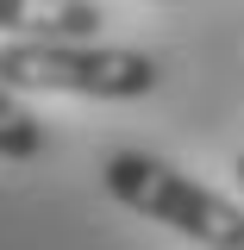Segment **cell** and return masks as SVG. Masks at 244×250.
Returning <instances> with one entry per match:
<instances>
[{
	"label": "cell",
	"instance_id": "obj_2",
	"mask_svg": "<svg viewBox=\"0 0 244 250\" xmlns=\"http://www.w3.org/2000/svg\"><path fill=\"white\" fill-rule=\"evenodd\" d=\"M100 188L119 207H132L138 219H156V225L182 231L200 250H244V207L238 200L200 188L194 175H182L176 163H163L151 150H113L100 163Z\"/></svg>",
	"mask_w": 244,
	"mask_h": 250
},
{
	"label": "cell",
	"instance_id": "obj_5",
	"mask_svg": "<svg viewBox=\"0 0 244 250\" xmlns=\"http://www.w3.org/2000/svg\"><path fill=\"white\" fill-rule=\"evenodd\" d=\"M238 182H244V150H238Z\"/></svg>",
	"mask_w": 244,
	"mask_h": 250
},
{
	"label": "cell",
	"instance_id": "obj_3",
	"mask_svg": "<svg viewBox=\"0 0 244 250\" xmlns=\"http://www.w3.org/2000/svg\"><path fill=\"white\" fill-rule=\"evenodd\" d=\"M100 6L94 0H0L6 38H94Z\"/></svg>",
	"mask_w": 244,
	"mask_h": 250
},
{
	"label": "cell",
	"instance_id": "obj_1",
	"mask_svg": "<svg viewBox=\"0 0 244 250\" xmlns=\"http://www.w3.org/2000/svg\"><path fill=\"white\" fill-rule=\"evenodd\" d=\"M0 82L19 94H82V100H144L163 82V62L132 44L94 38H6Z\"/></svg>",
	"mask_w": 244,
	"mask_h": 250
},
{
	"label": "cell",
	"instance_id": "obj_4",
	"mask_svg": "<svg viewBox=\"0 0 244 250\" xmlns=\"http://www.w3.org/2000/svg\"><path fill=\"white\" fill-rule=\"evenodd\" d=\"M38 150H44V119L19 100V88L0 82V156L6 163H31Z\"/></svg>",
	"mask_w": 244,
	"mask_h": 250
}]
</instances>
